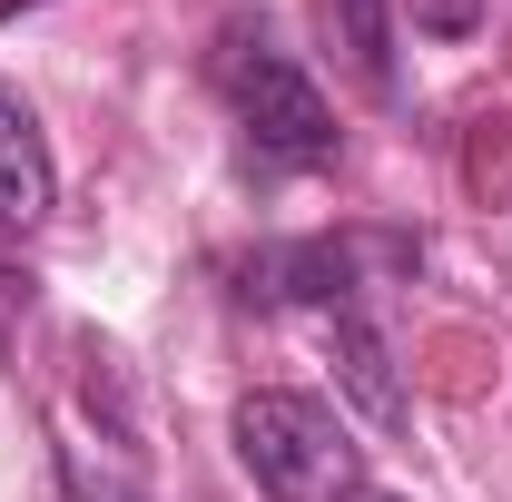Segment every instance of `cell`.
<instances>
[{
	"mask_svg": "<svg viewBox=\"0 0 512 502\" xmlns=\"http://www.w3.org/2000/svg\"><path fill=\"white\" fill-rule=\"evenodd\" d=\"M207 79H217V99L237 109V128H247L256 158H276V168H325L335 158V109H325L316 69L296 60L256 10H237V20H217V50H207Z\"/></svg>",
	"mask_w": 512,
	"mask_h": 502,
	"instance_id": "cell-1",
	"label": "cell"
},
{
	"mask_svg": "<svg viewBox=\"0 0 512 502\" xmlns=\"http://www.w3.org/2000/svg\"><path fill=\"white\" fill-rule=\"evenodd\" d=\"M237 463L256 473L266 502H355L365 493V443L345 434V414L316 394L256 384L237 404Z\"/></svg>",
	"mask_w": 512,
	"mask_h": 502,
	"instance_id": "cell-2",
	"label": "cell"
},
{
	"mask_svg": "<svg viewBox=\"0 0 512 502\" xmlns=\"http://www.w3.org/2000/svg\"><path fill=\"white\" fill-rule=\"evenodd\" d=\"M50 197H60L50 138H40V119H30V99L0 79V237H30V227L50 217Z\"/></svg>",
	"mask_w": 512,
	"mask_h": 502,
	"instance_id": "cell-3",
	"label": "cell"
},
{
	"mask_svg": "<svg viewBox=\"0 0 512 502\" xmlns=\"http://www.w3.org/2000/svg\"><path fill=\"white\" fill-rule=\"evenodd\" d=\"M316 20H325V50L345 60V79L394 109L404 79H394V20H384V0H316Z\"/></svg>",
	"mask_w": 512,
	"mask_h": 502,
	"instance_id": "cell-4",
	"label": "cell"
},
{
	"mask_svg": "<svg viewBox=\"0 0 512 502\" xmlns=\"http://www.w3.org/2000/svg\"><path fill=\"white\" fill-rule=\"evenodd\" d=\"M247 296H306V306H355V256L325 247V237H306V247H266L247 266Z\"/></svg>",
	"mask_w": 512,
	"mask_h": 502,
	"instance_id": "cell-5",
	"label": "cell"
},
{
	"mask_svg": "<svg viewBox=\"0 0 512 502\" xmlns=\"http://www.w3.org/2000/svg\"><path fill=\"white\" fill-rule=\"evenodd\" d=\"M335 375H345V394L375 414L384 434L404 424V384H394V355H384V335H375V325H365L355 306L335 315Z\"/></svg>",
	"mask_w": 512,
	"mask_h": 502,
	"instance_id": "cell-6",
	"label": "cell"
},
{
	"mask_svg": "<svg viewBox=\"0 0 512 502\" xmlns=\"http://www.w3.org/2000/svg\"><path fill=\"white\" fill-rule=\"evenodd\" d=\"M414 10V30H434V40H473L483 30V0H404Z\"/></svg>",
	"mask_w": 512,
	"mask_h": 502,
	"instance_id": "cell-7",
	"label": "cell"
},
{
	"mask_svg": "<svg viewBox=\"0 0 512 502\" xmlns=\"http://www.w3.org/2000/svg\"><path fill=\"white\" fill-rule=\"evenodd\" d=\"M10 296H20V286H10V266H0V306H10Z\"/></svg>",
	"mask_w": 512,
	"mask_h": 502,
	"instance_id": "cell-8",
	"label": "cell"
},
{
	"mask_svg": "<svg viewBox=\"0 0 512 502\" xmlns=\"http://www.w3.org/2000/svg\"><path fill=\"white\" fill-rule=\"evenodd\" d=\"M355 502H404V493H355Z\"/></svg>",
	"mask_w": 512,
	"mask_h": 502,
	"instance_id": "cell-9",
	"label": "cell"
}]
</instances>
